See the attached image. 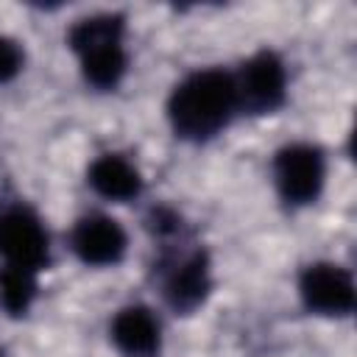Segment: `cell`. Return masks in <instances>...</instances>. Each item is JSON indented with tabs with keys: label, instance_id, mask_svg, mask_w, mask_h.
<instances>
[{
	"label": "cell",
	"instance_id": "5",
	"mask_svg": "<svg viewBox=\"0 0 357 357\" xmlns=\"http://www.w3.org/2000/svg\"><path fill=\"white\" fill-rule=\"evenodd\" d=\"M237 103L254 114H268L284 103L287 92V70L282 59L271 50L251 56L240 73L234 75Z\"/></svg>",
	"mask_w": 357,
	"mask_h": 357
},
{
	"label": "cell",
	"instance_id": "2",
	"mask_svg": "<svg viewBox=\"0 0 357 357\" xmlns=\"http://www.w3.org/2000/svg\"><path fill=\"white\" fill-rule=\"evenodd\" d=\"M70 45L78 53L84 78L98 89H114L126 75L123 17L95 14L70 28Z\"/></svg>",
	"mask_w": 357,
	"mask_h": 357
},
{
	"label": "cell",
	"instance_id": "9",
	"mask_svg": "<svg viewBox=\"0 0 357 357\" xmlns=\"http://www.w3.org/2000/svg\"><path fill=\"white\" fill-rule=\"evenodd\" d=\"M112 340L123 354L148 357L159 349L162 326L159 318L148 307H126L112 321Z\"/></svg>",
	"mask_w": 357,
	"mask_h": 357
},
{
	"label": "cell",
	"instance_id": "6",
	"mask_svg": "<svg viewBox=\"0 0 357 357\" xmlns=\"http://www.w3.org/2000/svg\"><path fill=\"white\" fill-rule=\"evenodd\" d=\"M298 293L304 307L318 315H349L354 310V279L335 262L307 265L298 279Z\"/></svg>",
	"mask_w": 357,
	"mask_h": 357
},
{
	"label": "cell",
	"instance_id": "4",
	"mask_svg": "<svg viewBox=\"0 0 357 357\" xmlns=\"http://www.w3.org/2000/svg\"><path fill=\"white\" fill-rule=\"evenodd\" d=\"M324 178H326L324 153L310 142L284 145L273 159L276 190L293 206L312 204L324 190Z\"/></svg>",
	"mask_w": 357,
	"mask_h": 357
},
{
	"label": "cell",
	"instance_id": "7",
	"mask_svg": "<svg viewBox=\"0 0 357 357\" xmlns=\"http://www.w3.org/2000/svg\"><path fill=\"white\" fill-rule=\"evenodd\" d=\"M212 279H209V259L201 248L173 254L165 259V279H162V293L167 304L178 312H190L204 304L209 296Z\"/></svg>",
	"mask_w": 357,
	"mask_h": 357
},
{
	"label": "cell",
	"instance_id": "8",
	"mask_svg": "<svg viewBox=\"0 0 357 357\" xmlns=\"http://www.w3.org/2000/svg\"><path fill=\"white\" fill-rule=\"evenodd\" d=\"M126 231L109 215H84L70 231V248L84 265H117L126 254Z\"/></svg>",
	"mask_w": 357,
	"mask_h": 357
},
{
	"label": "cell",
	"instance_id": "1",
	"mask_svg": "<svg viewBox=\"0 0 357 357\" xmlns=\"http://www.w3.org/2000/svg\"><path fill=\"white\" fill-rule=\"evenodd\" d=\"M237 103L234 75L223 70H198L187 75L170 95L167 117L173 131L184 139H209L229 126Z\"/></svg>",
	"mask_w": 357,
	"mask_h": 357
},
{
	"label": "cell",
	"instance_id": "11",
	"mask_svg": "<svg viewBox=\"0 0 357 357\" xmlns=\"http://www.w3.org/2000/svg\"><path fill=\"white\" fill-rule=\"evenodd\" d=\"M36 296V276L22 271H6L0 268V301L8 312L20 315L31 307Z\"/></svg>",
	"mask_w": 357,
	"mask_h": 357
},
{
	"label": "cell",
	"instance_id": "3",
	"mask_svg": "<svg viewBox=\"0 0 357 357\" xmlns=\"http://www.w3.org/2000/svg\"><path fill=\"white\" fill-rule=\"evenodd\" d=\"M50 243L42 220L28 206H3L0 209V268L39 273L47 265Z\"/></svg>",
	"mask_w": 357,
	"mask_h": 357
},
{
	"label": "cell",
	"instance_id": "10",
	"mask_svg": "<svg viewBox=\"0 0 357 357\" xmlns=\"http://www.w3.org/2000/svg\"><path fill=\"white\" fill-rule=\"evenodd\" d=\"M89 184L98 195L109 201L137 198L142 190L139 170L120 153H103L89 165Z\"/></svg>",
	"mask_w": 357,
	"mask_h": 357
},
{
	"label": "cell",
	"instance_id": "12",
	"mask_svg": "<svg viewBox=\"0 0 357 357\" xmlns=\"http://www.w3.org/2000/svg\"><path fill=\"white\" fill-rule=\"evenodd\" d=\"M20 70H22V50H20V45L0 33V84L11 81Z\"/></svg>",
	"mask_w": 357,
	"mask_h": 357
}]
</instances>
